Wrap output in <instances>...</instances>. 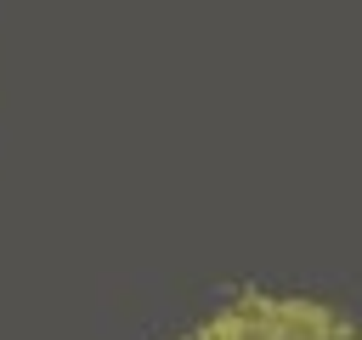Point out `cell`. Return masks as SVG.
<instances>
[{"mask_svg":"<svg viewBox=\"0 0 362 340\" xmlns=\"http://www.w3.org/2000/svg\"><path fill=\"white\" fill-rule=\"evenodd\" d=\"M181 340H362V317L311 295L243 289Z\"/></svg>","mask_w":362,"mask_h":340,"instance_id":"1","label":"cell"}]
</instances>
